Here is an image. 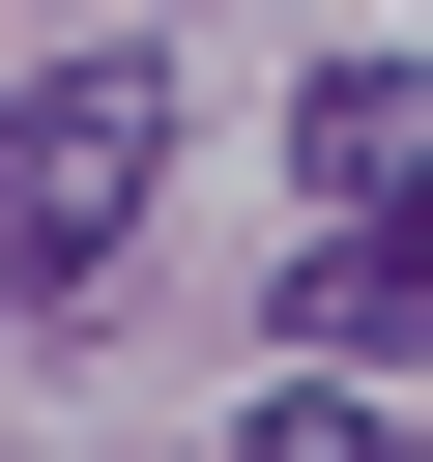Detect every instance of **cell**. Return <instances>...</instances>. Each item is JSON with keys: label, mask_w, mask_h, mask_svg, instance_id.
<instances>
[{"label": "cell", "mask_w": 433, "mask_h": 462, "mask_svg": "<svg viewBox=\"0 0 433 462\" xmlns=\"http://www.w3.org/2000/svg\"><path fill=\"white\" fill-rule=\"evenodd\" d=\"M144 173H173V87H144V58L0 87V318H87V289H115V231H144Z\"/></svg>", "instance_id": "6da1fadb"}, {"label": "cell", "mask_w": 433, "mask_h": 462, "mask_svg": "<svg viewBox=\"0 0 433 462\" xmlns=\"http://www.w3.org/2000/svg\"><path fill=\"white\" fill-rule=\"evenodd\" d=\"M289 173H318L346 231H375V202H433V58H318V87H289Z\"/></svg>", "instance_id": "7a4b0ae2"}, {"label": "cell", "mask_w": 433, "mask_h": 462, "mask_svg": "<svg viewBox=\"0 0 433 462\" xmlns=\"http://www.w3.org/2000/svg\"><path fill=\"white\" fill-rule=\"evenodd\" d=\"M289 346H433V202L318 231V260H289Z\"/></svg>", "instance_id": "3957f363"}, {"label": "cell", "mask_w": 433, "mask_h": 462, "mask_svg": "<svg viewBox=\"0 0 433 462\" xmlns=\"http://www.w3.org/2000/svg\"><path fill=\"white\" fill-rule=\"evenodd\" d=\"M231 462H433V433H404V404H346V375H260V404H231Z\"/></svg>", "instance_id": "277c9868"}]
</instances>
